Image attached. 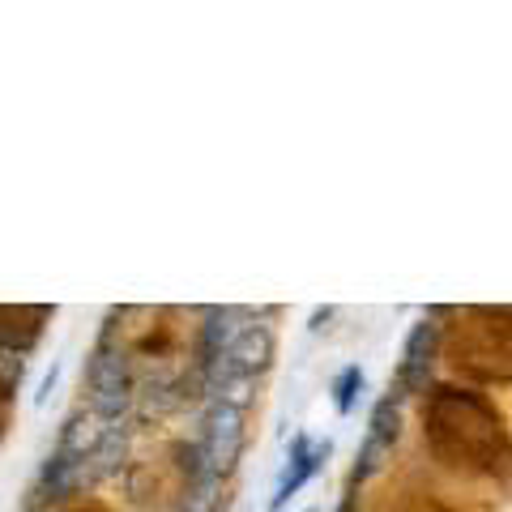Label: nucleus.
Returning <instances> with one entry per match:
<instances>
[{
    "mask_svg": "<svg viewBox=\"0 0 512 512\" xmlns=\"http://www.w3.org/2000/svg\"><path fill=\"white\" fill-rule=\"evenodd\" d=\"M274 350H278L274 329L261 325V320H256V325H244L227 346L218 350V359L210 363V389L218 393L222 384L256 380L269 363H274Z\"/></svg>",
    "mask_w": 512,
    "mask_h": 512,
    "instance_id": "1",
    "label": "nucleus"
},
{
    "mask_svg": "<svg viewBox=\"0 0 512 512\" xmlns=\"http://www.w3.org/2000/svg\"><path fill=\"white\" fill-rule=\"evenodd\" d=\"M239 453H244V410L227 406V402H214L201 419V444H197L201 474H210L222 483V478L235 470Z\"/></svg>",
    "mask_w": 512,
    "mask_h": 512,
    "instance_id": "2",
    "label": "nucleus"
},
{
    "mask_svg": "<svg viewBox=\"0 0 512 512\" xmlns=\"http://www.w3.org/2000/svg\"><path fill=\"white\" fill-rule=\"evenodd\" d=\"M86 384H90V414L103 423H116L133 402V372L120 350H111L107 342L94 350L86 363Z\"/></svg>",
    "mask_w": 512,
    "mask_h": 512,
    "instance_id": "3",
    "label": "nucleus"
},
{
    "mask_svg": "<svg viewBox=\"0 0 512 512\" xmlns=\"http://www.w3.org/2000/svg\"><path fill=\"white\" fill-rule=\"evenodd\" d=\"M397 436H402V397H380L372 406V419H367V436L355 453V474H350V491H359L367 478L384 470V461L393 457Z\"/></svg>",
    "mask_w": 512,
    "mask_h": 512,
    "instance_id": "4",
    "label": "nucleus"
},
{
    "mask_svg": "<svg viewBox=\"0 0 512 512\" xmlns=\"http://www.w3.org/2000/svg\"><path fill=\"white\" fill-rule=\"evenodd\" d=\"M436 355H440V325L427 316V320H419V325L406 333L402 363H397V393L393 397L427 393V380H431V367H436Z\"/></svg>",
    "mask_w": 512,
    "mask_h": 512,
    "instance_id": "5",
    "label": "nucleus"
},
{
    "mask_svg": "<svg viewBox=\"0 0 512 512\" xmlns=\"http://www.w3.org/2000/svg\"><path fill=\"white\" fill-rule=\"evenodd\" d=\"M333 453V440H308L303 431H295L291 440V453H286V466L278 474V487H274V508H282L286 500H295V495L303 491V483L325 466Z\"/></svg>",
    "mask_w": 512,
    "mask_h": 512,
    "instance_id": "6",
    "label": "nucleus"
},
{
    "mask_svg": "<svg viewBox=\"0 0 512 512\" xmlns=\"http://www.w3.org/2000/svg\"><path fill=\"white\" fill-rule=\"evenodd\" d=\"M124 448H128V431L116 427V423L103 427L99 444H94L90 457L82 461V478H107V474H116L120 461H124Z\"/></svg>",
    "mask_w": 512,
    "mask_h": 512,
    "instance_id": "7",
    "label": "nucleus"
},
{
    "mask_svg": "<svg viewBox=\"0 0 512 512\" xmlns=\"http://www.w3.org/2000/svg\"><path fill=\"white\" fill-rule=\"evenodd\" d=\"M103 419H94V414H73L69 423H64V431H60V444H56V453H64V457H73L77 466L90 457V448L99 444V436H103V427H99Z\"/></svg>",
    "mask_w": 512,
    "mask_h": 512,
    "instance_id": "8",
    "label": "nucleus"
},
{
    "mask_svg": "<svg viewBox=\"0 0 512 512\" xmlns=\"http://www.w3.org/2000/svg\"><path fill=\"white\" fill-rule=\"evenodd\" d=\"M239 312H210V320H205V329H201V363H214L218 359V350L227 346L235 333H239Z\"/></svg>",
    "mask_w": 512,
    "mask_h": 512,
    "instance_id": "9",
    "label": "nucleus"
},
{
    "mask_svg": "<svg viewBox=\"0 0 512 512\" xmlns=\"http://www.w3.org/2000/svg\"><path fill=\"white\" fill-rule=\"evenodd\" d=\"M77 478H82V466H77L73 457H64V453H52L47 457V466H43V487L47 495H64Z\"/></svg>",
    "mask_w": 512,
    "mask_h": 512,
    "instance_id": "10",
    "label": "nucleus"
},
{
    "mask_svg": "<svg viewBox=\"0 0 512 512\" xmlns=\"http://www.w3.org/2000/svg\"><path fill=\"white\" fill-rule=\"evenodd\" d=\"M363 367H342L338 376H333V406H338V414H350L355 410V402H359V393H363Z\"/></svg>",
    "mask_w": 512,
    "mask_h": 512,
    "instance_id": "11",
    "label": "nucleus"
},
{
    "mask_svg": "<svg viewBox=\"0 0 512 512\" xmlns=\"http://www.w3.org/2000/svg\"><path fill=\"white\" fill-rule=\"evenodd\" d=\"M214 491H218V487H192L188 504H184L180 512H210V504H214Z\"/></svg>",
    "mask_w": 512,
    "mask_h": 512,
    "instance_id": "12",
    "label": "nucleus"
},
{
    "mask_svg": "<svg viewBox=\"0 0 512 512\" xmlns=\"http://www.w3.org/2000/svg\"><path fill=\"white\" fill-rule=\"evenodd\" d=\"M56 380H60V363H52V367H47V376H43V384H39V393H35V406H47V397H52V389H56Z\"/></svg>",
    "mask_w": 512,
    "mask_h": 512,
    "instance_id": "13",
    "label": "nucleus"
},
{
    "mask_svg": "<svg viewBox=\"0 0 512 512\" xmlns=\"http://www.w3.org/2000/svg\"><path fill=\"white\" fill-rule=\"evenodd\" d=\"M308 512H316V508H308Z\"/></svg>",
    "mask_w": 512,
    "mask_h": 512,
    "instance_id": "14",
    "label": "nucleus"
}]
</instances>
